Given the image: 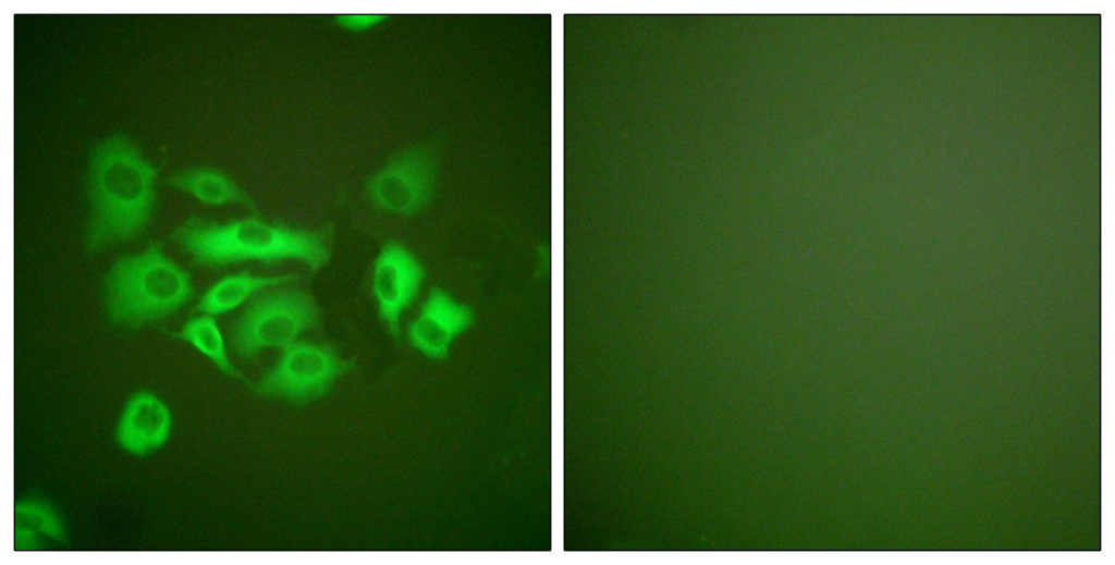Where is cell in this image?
<instances>
[{
	"label": "cell",
	"mask_w": 1115,
	"mask_h": 565,
	"mask_svg": "<svg viewBox=\"0 0 1115 565\" xmlns=\"http://www.w3.org/2000/svg\"><path fill=\"white\" fill-rule=\"evenodd\" d=\"M157 173L123 136L96 147L89 168V251L132 238L145 228L155 206Z\"/></svg>",
	"instance_id": "6da1fadb"
},
{
	"label": "cell",
	"mask_w": 1115,
	"mask_h": 565,
	"mask_svg": "<svg viewBox=\"0 0 1115 565\" xmlns=\"http://www.w3.org/2000/svg\"><path fill=\"white\" fill-rule=\"evenodd\" d=\"M326 232L291 229L250 217L226 223L191 219L174 239L203 266L219 267L244 260L266 263L296 259L313 271L322 268L330 251Z\"/></svg>",
	"instance_id": "7a4b0ae2"
},
{
	"label": "cell",
	"mask_w": 1115,
	"mask_h": 565,
	"mask_svg": "<svg viewBox=\"0 0 1115 565\" xmlns=\"http://www.w3.org/2000/svg\"><path fill=\"white\" fill-rule=\"evenodd\" d=\"M105 290L111 321L131 328L171 315L194 292L189 274L158 244L118 260L106 278Z\"/></svg>",
	"instance_id": "3957f363"
},
{
	"label": "cell",
	"mask_w": 1115,
	"mask_h": 565,
	"mask_svg": "<svg viewBox=\"0 0 1115 565\" xmlns=\"http://www.w3.org/2000/svg\"><path fill=\"white\" fill-rule=\"evenodd\" d=\"M318 323V308L307 293L298 290L267 292L254 298L235 322L233 346L241 357L253 359L267 347L283 349Z\"/></svg>",
	"instance_id": "277c9868"
},
{
	"label": "cell",
	"mask_w": 1115,
	"mask_h": 565,
	"mask_svg": "<svg viewBox=\"0 0 1115 565\" xmlns=\"http://www.w3.org/2000/svg\"><path fill=\"white\" fill-rule=\"evenodd\" d=\"M327 344L301 341L283 348L278 363L254 385L258 394L305 403L324 395L353 366Z\"/></svg>",
	"instance_id": "5b68a950"
},
{
	"label": "cell",
	"mask_w": 1115,
	"mask_h": 565,
	"mask_svg": "<svg viewBox=\"0 0 1115 565\" xmlns=\"http://www.w3.org/2000/svg\"><path fill=\"white\" fill-rule=\"evenodd\" d=\"M436 163L428 149L414 147L392 158L367 182L371 202L385 212L411 216L429 200Z\"/></svg>",
	"instance_id": "8992f818"
},
{
	"label": "cell",
	"mask_w": 1115,
	"mask_h": 565,
	"mask_svg": "<svg viewBox=\"0 0 1115 565\" xmlns=\"http://www.w3.org/2000/svg\"><path fill=\"white\" fill-rule=\"evenodd\" d=\"M425 270L416 257L396 242L387 243L373 265V293L379 315L394 337L400 316L419 292Z\"/></svg>",
	"instance_id": "52a82bcc"
},
{
	"label": "cell",
	"mask_w": 1115,
	"mask_h": 565,
	"mask_svg": "<svg viewBox=\"0 0 1115 565\" xmlns=\"http://www.w3.org/2000/svg\"><path fill=\"white\" fill-rule=\"evenodd\" d=\"M474 319L469 306L455 300L444 290L433 287L417 319L408 324V339L412 346L427 357L443 359L452 342L473 324Z\"/></svg>",
	"instance_id": "ba28073f"
},
{
	"label": "cell",
	"mask_w": 1115,
	"mask_h": 565,
	"mask_svg": "<svg viewBox=\"0 0 1115 565\" xmlns=\"http://www.w3.org/2000/svg\"><path fill=\"white\" fill-rule=\"evenodd\" d=\"M170 428L171 415L166 404L149 392H138L122 413L117 439L126 452L146 455L166 443Z\"/></svg>",
	"instance_id": "9c48e42d"
},
{
	"label": "cell",
	"mask_w": 1115,
	"mask_h": 565,
	"mask_svg": "<svg viewBox=\"0 0 1115 565\" xmlns=\"http://www.w3.org/2000/svg\"><path fill=\"white\" fill-rule=\"evenodd\" d=\"M168 184L210 206L237 202L249 208L255 207L250 197L229 175L218 169L198 167L184 170L171 176Z\"/></svg>",
	"instance_id": "30bf717a"
},
{
	"label": "cell",
	"mask_w": 1115,
	"mask_h": 565,
	"mask_svg": "<svg viewBox=\"0 0 1115 565\" xmlns=\"http://www.w3.org/2000/svg\"><path fill=\"white\" fill-rule=\"evenodd\" d=\"M295 279H297L296 274L256 277L248 272H241L228 275L206 291L196 309L207 315L224 314L241 305L261 288L287 283Z\"/></svg>",
	"instance_id": "8fae6325"
},
{
	"label": "cell",
	"mask_w": 1115,
	"mask_h": 565,
	"mask_svg": "<svg viewBox=\"0 0 1115 565\" xmlns=\"http://www.w3.org/2000/svg\"><path fill=\"white\" fill-rule=\"evenodd\" d=\"M39 536L63 541L65 533L60 516L50 504L37 499L20 501L14 506V549L41 548Z\"/></svg>",
	"instance_id": "7c38bea8"
},
{
	"label": "cell",
	"mask_w": 1115,
	"mask_h": 565,
	"mask_svg": "<svg viewBox=\"0 0 1115 565\" xmlns=\"http://www.w3.org/2000/svg\"><path fill=\"white\" fill-rule=\"evenodd\" d=\"M176 337L188 342L203 355L208 357L223 373L236 378L242 374L231 364L224 347L221 332L216 320L209 316H197L189 319L176 333Z\"/></svg>",
	"instance_id": "4fadbf2b"
},
{
	"label": "cell",
	"mask_w": 1115,
	"mask_h": 565,
	"mask_svg": "<svg viewBox=\"0 0 1115 565\" xmlns=\"http://www.w3.org/2000/svg\"><path fill=\"white\" fill-rule=\"evenodd\" d=\"M388 15L383 14H342L334 17L340 27L351 32H363L372 28L384 22Z\"/></svg>",
	"instance_id": "5bb4252c"
}]
</instances>
